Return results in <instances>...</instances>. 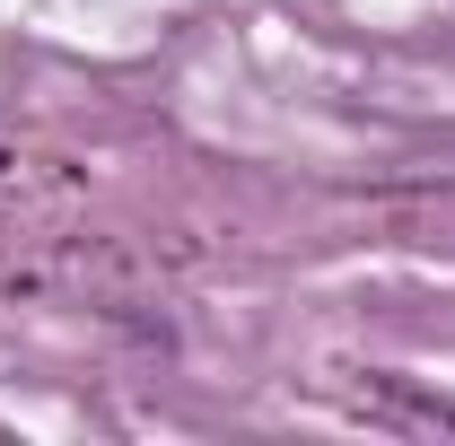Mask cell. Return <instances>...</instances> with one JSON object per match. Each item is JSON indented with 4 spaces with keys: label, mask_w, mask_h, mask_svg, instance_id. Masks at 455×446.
I'll list each match as a JSON object with an SVG mask.
<instances>
[{
    "label": "cell",
    "mask_w": 455,
    "mask_h": 446,
    "mask_svg": "<svg viewBox=\"0 0 455 446\" xmlns=\"http://www.w3.org/2000/svg\"><path fill=\"white\" fill-rule=\"evenodd\" d=\"M403 402V420H420V429H455V402H438V394H411V386H386Z\"/></svg>",
    "instance_id": "obj_1"
}]
</instances>
